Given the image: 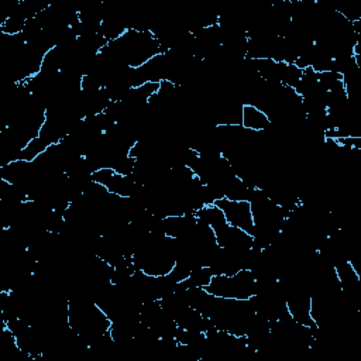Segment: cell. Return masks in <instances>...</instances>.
<instances>
[{"mask_svg": "<svg viewBox=\"0 0 361 361\" xmlns=\"http://www.w3.org/2000/svg\"><path fill=\"white\" fill-rule=\"evenodd\" d=\"M214 204L221 209L230 226L238 227L252 235L254 220L251 213V203L248 200H231L223 196L214 200Z\"/></svg>", "mask_w": 361, "mask_h": 361, "instance_id": "cell-1", "label": "cell"}, {"mask_svg": "<svg viewBox=\"0 0 361 361\" xmlns=\"http://www.w3.org/2000/svg\"><path fill=\"white\" fill-rule=\"evenodd\" d=\"M271 124V118L259 107L252 103H243L241 127L254 133H261L269 130Z\"/></svg>", "mask_w": 361, "mask_h": 361, "instance_id": "cell-2", "label": "cell"}]
</instances>
